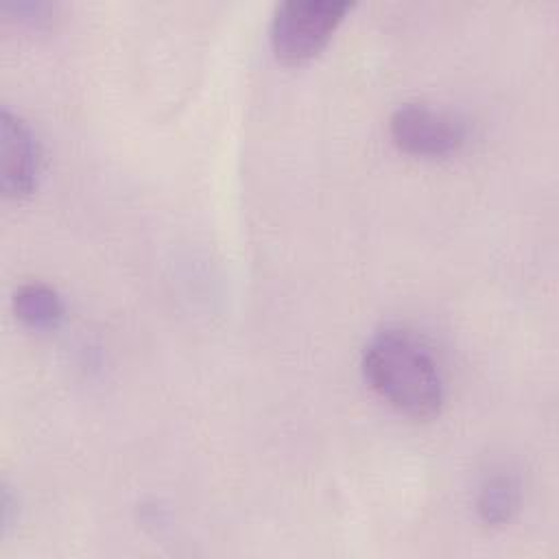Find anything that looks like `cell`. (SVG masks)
Returning <instances> with one entry per match:
<instances>
[{
    "instance_id": "obj_5",
    "label": "cell",
    "mask_w": 559,
    "mask_h": 559,
    "mask_svg": "<svg viewBox=\"0 0 559 559\" xmlns=\"http://www.w3.org/2000/svg\"><path fill=\"white\" fill-rule=\"evenodd\" d=\"M13 312L28 328L50 330L61 323L66 304L50 284L24 282L13 293Z\"/></svg>"
},
{
    "instance_id": "obj_6",
    "label": "cell",
    "mask_w": 559,
    "mask_h": 559,
    "mask_svg": "<svg viewBox=\"0 0 559 559\" xmlns=\"http://www.w3.org/2000/svg\"><path fill=\"white\" fill-rule=\"evenodd\" d=\"M520 507V483L513 474L493 472L489 474L476 496L478 518L489 526L507 524Z\"/></svg>"
},
{
    "instance_id": "obj_7",
    "label": "cell",
    "mask_w": 559,
    "mask_h": 559,
    "mask_svg": "<svg viewBox=\"0 0 559 559\" xmlns=\"http://www.w3.org/2000/svg\"><path fill=\"white\" fill-rule=\"evenodd\" d=\"M4 11H11L13 15L22 17V20L39 22V20H46V15L50 13V4H46V2H7Z\"/></svg>"
},
{
    "instance_id": "obj_3",
    "label": "cell",
    "mask_w": 559,
    "mask_h": 559,
    "mask_svg": "<svg viewBox=\"0 0 559 559\" xmlns=\"http://www.w3.org/2000/svg\"><path fill=\"white\" fill-rule=\"evenodd\" d=\"M393 142L419 157H443L459 151L467 138V127L456 114L430 103H404L389 118Z\"/></svg>"
},
{
    "instance_id": "obj_4",
    "label": "cell",
    "mask_w": 559,
    "mask_h": 559,
    "mask_svg": "<svg viewBox=\"0 0 559 559\" xmlns=\"http://www.w3.org/2000/svg\"><path fill=\"white\" fill-rule=\"evenodd\" d=\"M0 190L7 199L28 197L39 173V142L31 124L9 107L0 114Z\"/></svg>"
},
{
    "instance_id": "obj_2",
    "label": "cell",
    "mask_w": 559,
    "mask_h": 559,
    "mask_svg": "<svg viewBox=\"0 0 559 559\" xmlns=\"http://www.w3.org/2000/svg\"><path fill=\"white\" fill-rule=\"evenodd\" d=\"M349 7L347 0H286L277 4L271 20V46L277 59L301 63L314 57Z\"/></svg>"
},
{
    "instance_id": "obj_1",
    "label": "cell",
    "mask_w": 559,
    "mask_h": 559,
    "mask_svg": "<svg viewBox=\"0 0 559 559\" xmlns=\"http://www.w3.org/2000/svg\"><path fill=\"white\" fill-rule=\"evenodd\" d=\"M369 386L400 413L426 419L439 413L445 386L435 356L402 328L376 332L360 358Z\"/></svg>"
}]
</instances>
